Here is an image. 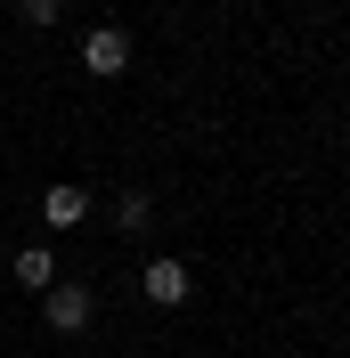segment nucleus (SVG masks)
Segmentation results:
<instances>
[{
    "label": "nucleus",
    "mask_w": 350,
    "mask_h": 358,
    "mask_svg": "<svg viewBox=\"0 0 350 358\" xmlns=\"http://www.w3.org/2000/svg\"><path fill=\"white\" fill-rule=\"evenodd\" d=\"M41 317H49V334H82L90 317H98V293L90 285H49L41 293Z\"/></svg>",
    "instance_id": "f257e3e1"
},
{
    "label": "nucleus",
    "mask_w": 350,
    "mask_h": 358,
    "mask_svg": "<svg viewBox=\"0 0 350 358\" xmlns=\"http://www.w3.org/2000/svg\"><path fill=\"white\" fill-rule=\"evenodd\" d=\"M82 66L98 73V82H114V73L131 66V33H122V24H90L82 33Z\"/></svg>",
    "instance_id": "f03ea898"
},
{
    "label": "nucleus",
    "mask_w": 350,
    "mask_h": 358,
    "mask_svg": "<svg viewBox=\"0 0 350 358\" xmlns=\"http://www.w3.org/2000/svg\"><path fill=\"white\" fill-rule=\"evenodd\" d=\"M139 293H147L155 310H179V301L196 293V277H188V261H147V277H139Z\"/></svg>",
    "instance_id": "7ed1b4c3"
},
{
    "label": "nucleus",
    "mask_w": 350,
    "mask_h": 358,
    "mask_svg": "<svg viewBox=\"0 0 350 358\" xmlns=\"http://www.w3.org/2000/svg\"><path fill=\"white\" fill-rule=\"evenodd\" d=\"M41 220H49V228H82V220H90V187H74V179H57V187L41 196Z\"/></svg>",
    "instance_id": "20e7f679"
},
{
    "label": "nucleus",
    "mask_w": 350,
    "mask_h": 358,
    "mask_svg": "<svg viewBox=\"0 0 350 358\" xmlns=\"http://www.w3.org/2000/svg\"><path fill=\"white\" fill-rule=\"evenodd\" d=\"M17 285L49 293V285H57V252H49V245H24V252H17Z\"/></svg>",
    "instance_id": "39448f33"
},
{
    "label": "nucleus",
    "mask_w": 350,
    "mask_h": 358,
    "mask_svg": "<svg viewBox=\"0 0 350 358\" xmlns=\"http://www.w3.org/2000/svg\"><path fill=\"white\" fill-rule=\"evenodd\" d=\"M147 212H155L147 187H122V203H114V228H147Z\"/></svg>",
    "instance_id": "423d86ee"
},
{
    "label": "nucleus",
    "mask_w": 350,
    "mask_h": 358,
    "mask_svg": "<svg viewBox=\"0 0 350 358\" xmlns=\"http://www.w3.org/2000/svg\"><path fill=\"white\" fill-rule=\"evenodd\" d=\"M24 8V24H57V8H66V0H17Z\"/></svg>",
    "instance_id": "0eeeda50"
}]
</instances>
